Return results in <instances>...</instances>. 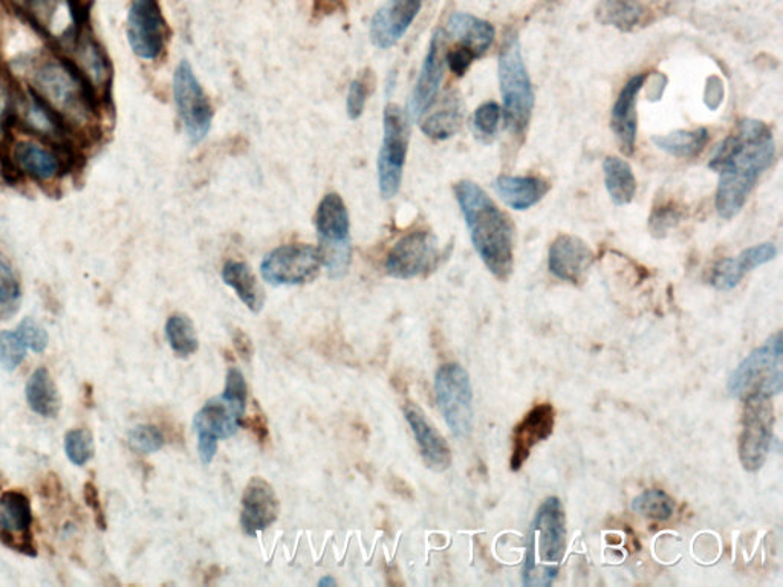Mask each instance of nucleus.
Segmentation results:
<instances>
[{
  "mask_svg": "<svg viewBox=\"0 0 783 587\" xmlns=\"http://www.w3.org/2000/svg\"><path fill=\"white\" fill-rule=\"evenodd\" d=\"M776 157L773 132L764 121L745 118L717 147L708 167L717 177L715 206L722 219L741 213L746 199Z\"/></svg>",
  "mask_w": 783,
  "mask_h": 587,
  "instance_id": "1",
  "label": "nucleus"
},
{
  "mask_svg": "<svg viewBox=\"0 0 783 587\" xmlns=\"http://www.w3.org/2000/svg\"><path fill=\"white\" fill-rule=\"evenodd\" d=\"M453 190L480 260L496 279L508 280L514 267L512 220L476 182L459 181Z\"/></svg>",
  "mask_w": 783,
  "mask_h": 587,
  "instance_id": "2",
  "label": "nucleus"
},
{
  "mask_svg": "<svg viewBox=\"0 0 783 587\" xmlns=\"http://www.w3.org/2000/svg\"><path fill=\"white\" fill-rule=\"evenodd\" d=\"M566 549V517L562 501L548 497L537 509L529 528L522 583L549 587L557 578Z\"/></svg>",
  "mask_w": 783,
  "mask_h": 587,
  "instance_id": "3",
  "label": "nucleus"
},
{
  "mask_svg": "<svg viewBox=\"0 0 783 587\" xmlns=\"http://www.w3.org/2000/svg\"><path fill=\"white\" fill-rule=\"evenodd\" d=\"M247 399L248 387L242 372L230 367L222 395L204 404L194 418L199 458L204 465L214 462L219 440L238 434L247 409Z\"/></svg>",
  "mask_w": 783,
  "mask_h": 587,
  "instance_id": "4",
  "label": "nucleus"
},
{
  "mask_svg": "<svg viewBox=\"0 0 783 587\" xmlns=\"http://www.w3.org/2000/svg\"><path fill=\"white\" fill-rule=\"evenodd\" d=\"M499 83L504 100L505 120L513 135L525 133L532 120L534 91L526 71L519 37L512 31L505 36L499 52Z\"/></svg>",
  "mask_w": 783,
  "mask_h": 587,
  "instance_id": "5",
  "label": "nucleus"
},
{
  "mask_svg": "<svg viewBox=\"0 0 783 587\" xmlns=\"http://www.w3.org/2000/svg\"><path fill=\"white\" fill-rule=\"evenodd\" d=\"M783 389V338L774 334L769 340L746 355L729 378V391L733 398L745 399L752 395L777 397Z\"/></svg>",
  "mask_w": 783,
  "mask_h": 587,
  "instance_id": "6",
  "label": "nucleus"
},
{
  "mask_svg": "<svg viewBox=\"0 0 783 587\" xmlns=\"http://www.w3.org/2000/svg\"><path fill=\"white\" fill-rule=\"evenodd\" d=\"M318 252L333 279H341L350 265L349 213L341 196L326 195L316 213Z\"/></svg>",
  "mask_w": 783,
  "mask_h": 587,
  "instance_id": "7",
  "label": "nucleus"
},
{
  "mask_svg": "<svg viewBox=\"0 0 783 587\" xmlns=\"http://www.w3.org/2000/svg\"><path fill=\"white\" fill-rule=\"evenodd\" d=\"M435 395L453 436L467 439L475 422L473 387L467 370L458 362L440 366L435 377Z\"/></svg>",
  "mask_w": 783,
  "mask_h": 587,
  "instance_id": "8",
  "label": "nucleus"
},
{
  "mask_svg": "<svg viewBox=\"0 0 783 587\" xmlns=\"http://www.w3.org/2000/svg\"><path fill=\"white\" fill-rule=\"evenodd\" d=\"M37 98L52 113L80 120L86 118L88 98L79 76L60 61H44L34 76Z\"/></svg>",
  "mask_w": 783,
  "mask_h": 587,
  "instance_id": "9",
  "label": "nucleus"
},
{
  "mask_svg": "<svg viewBox=\"0 0 783 587\" xmlns=\"http://www.w3.org/2000/svg\"><path fill=\"white\" fill-rule=\"evenodd\" d=\"M744 401L740 459L744 470L754 472L761 470L769 459L776 416H774L773 398L766 395H752Z\"/></svg>",
  "mask_w": 783,
  "mask_h": 587,
  "instance_id": "10",
  "label": "nucleus"
},
{
  "mask_svg": "<svg viewBox=\"0 0 783 587\" xmlns=\"http://www.w3.org/2000/svg\"><path fill=\"white\" fill-rule=\"evenodd\" d=\"M385 137L378 155V186L383 198L390 199L398 193L403 181L404 165L409 149V121L397 105L385 109Z\"/></svg>",
  "mask_w": 783,
  "mask_h": 587,
  "instance_id": "11",
  "label": "nucleus"
},
{
  "mask_svg": "<svg viewBox=\"0 0 783 587\" xmlns=\"http://www.w3.org/2000/svg\"><path fill=\"white\" fill-rule=\"evenodd\" d=\"M174 97L187 137L198 145L210 132L215 110L187 60H182L175 71Z\"/></svg>",
  "mask_w": 783,
  "mask_h": 587,
  "instance_id": "12",
  "label": "nucleus"
},
{
  "mask_svg": "<svg viewBox=\"0 0 783 587\" xmlns=\"http://www.w3.org/2000/svg\"><path fill=\"white\" fill-rule=\"evenodd\" d=\"M318 248L308 243L281 245L269 252L260 263L265 281L275 287H291L313 281L320 272Z\"/></svg>",
  "mask_w": 783,
  "mask_h": 587,
  "instance_id": "13",
  "label": "nucleus"
},
{
  "mask_svg": "<svg viewBox=\"0 0 783 587\" xmlns=\"http://www.w3.org/2000/svg\"><path fill=\"white\" fill-rule=\"evenodd\" d=\"M440 257L438 239L428 230H415L399 239L386 259V272L410 280L434 271Z\"/></svg>",
  "mask_w": 783,
  "mask_h": 587,
  "instance_id": "14",
  "label": "nucleus"
},
{
  "mask_svg": "<svg viewBox=\"0 0 783 587\" xmlns=\"http://www.w3.org/2000/svg\"><path fill=\"white\" fill-rule=\"evenodd\" d=\"M128 40L133 54L157 60L165 52L167 23L158 0H132L128 14Z\"/></svg>",
  "mask_w": 783,
  "mask_h": 587,
  "instance_id": "15",
  "label": "nucleus"
},
{
  "mask_svg": "<svg viewBox=\"0 0 783 587\" xmlns=\"http://www.w3.org/2000/svg\"><path fill=\"white\" fill-rule=\"evenodd\" d=\"M32 509L28 496L18 489L0 496V541L8 548L34 556Z\"/></svg>",
  "mask_w": 783,
  "mask_h": 587,
  "instance_id": "16",
  "label": "nucleus"
},
{
  "mask_svg": "<svg viewBox=\"0 0 783 587\" xmlns=\"http://www.w3.org/2000/svg\"><path fill=\"white\" fill-rule=\"evenodd\" d=\"M556 426V409L553 404H536L513 430V450L509 459L512 471H519L533 448L553 435Z\"/></svg>",
  "mask_w": 783,
  "mask_h": 587,
  "instance_id": "17",
  "label": "nucleus"
},
{
  "mask_svg": "<svg viewBox=\"0 0 783 587\" xmlns=\"http://www.w3.org/2000/svg\"><path fill=\"white\" fill-rule=\"evenodd\" d=\"M594 259V252L585 240L573 235H561L551 243L548 268L558 280L578 285L586 279Z\"/></svg>",
  "mask_w": 783,
  "mask_h": 587,
  "instance_id": "18",
  "label": "nucleus"
},
{
  "mask_svg": "<svg viewBox=\"0 0 783 587\" xmlns=\"http://www.w3.org/2000/svg\"><path fill=\"white\" fill-rule=\"evenodd\" d=\"M279 499L275 488L264 477H251L242 496L240 526L247 536L255 537L275 524L279 517Z\"/></svg>",
  "mask_w": 783,
  "mask_h": 587,
  "instance_id": "19",
  "label": "nucleus"
},
{
  "mask_svg": "<svg viewBox=\"0 0 783 587\" xmlns=\"http://www.w3.org/2000/svg\"><path fill=\"white\" fill-rule=\"evenodd\" d=\"M424 0H389L375 12L370 22V39L375 47L389 49L409 31L418 18Z\"/></svg>",
  "mask_w": 783,
  "mask_h": 587,
  "instance_id": "20",
  "label": "nucleus"
},
{
  "mask_svg": "<svg viewBox=\"0 0 783 587\" xmlns=\"http://www.w3.org/2000/svg\"><path fill=\"white\" fill-rule=\"evenodd\" d=\"M646 73H635L630 81L623 86L622 92L615 101L611 112V129L617 137L620 149L624 155L635 152L636 132H638V113H636V101L642 91Z\"/></svg>",
  "mask_w": 783,
  "mask_h": 587,
  "instance_id": "21",
  "label": "nucleus"
},
{
  "mask_svg": "<svg viewBox=\"0 0 783 587\" xmlns=\"http://www.w3.org/2000/svg\"><path fill=\"white\" fill-rule=\"evenodd\" d=\"M404 418L409 424L423 460L434 471H446L452 465L450 447L443 435L428 421L424 411L415 402L404 406Z\"/></svg>",
  "mask_w": 783,
  "mask_h": 587,
  "instance_id": "22",
  "label": "nucleus"
},
{
  "mask_svg": "<svg viewBox=\"0 0 783 587\" xmlns=\"http://www.w3.org/2000/svg\"><path fill=\"white\" fill-rule=\"evenodd\" d=\"M776 245L770 242L754 245V247L742 251L740 256L720 260L713 268L710 283L717 291H730V289L736 288L741 283L745 275H749L754 268L762 267V265L776 259Z\"/></svg>",
  "mask_w": 783,
  "mask_h": 587,
  "instance_id": "23",
  "label": "nucleus"
},
{
  "mask_svg": "<svg viewBox=\"0 0 783 587\" xmlns=\"http://www.w3.org/2000/svg\"><path fill=\"white\" fill-rule=\"evenodd\" d=\"M440 49H443V31L434 34L426 59L423 61L422 72H419L414 91H412L407 112L414 120L422 117L434 105L435 98L438 96L444 76V59Z\"/></svg>",
  "mask_w": 783,
  "mask_h": 587,
  "instance_id": "24",
  "label": "nucleus"
},
{
  "mask_svg": "<svg viewBox=\"0 0 783 587\" xmlns=\"http://www.w3.org/2000/svg\"><path fill=\"white\" fill-rule=\"evenodd\" d=\"M12 165L40 182L54 181L61 173L59 155L34 140H20L12 147Z\"/></svg>",
  "mask_w": 783,
  "mask_h": 587,
  "instance_id": "25",
  "label": "nucleus"
},
{
  "mask_svg": "<svg viewBox=\"0 0 783 587\" xmlns=\"http://www.w3.org/2000/svg\"><path fill=\"white\" fill-rule=\"evenodd\" d=\"M447 34L476 56L483 57L488 51L495 40V28L487 20L467 14V12H455L447 22Z\"/></svg>",
  "mask_w": 783,
  "mask_h": 587,
  "instance_id": "26",
  "label": "nucleus"
},
{
  "mask_svg": "<svg viewBox=\"0 0 783 587\" xmlns=\"http://www.w3.org/2000/svg\"><path fill=\"white\" fill-rule=\"evenodd\" d=\"M548 181L538 177H509L500 175L495 181L496 193L513 210H528L541 202L548 193Z\"/></svg>",
  "mask_w": 783,
  "mask_h": 587,
  "instance_id": "27",
  "label": "nucleus"
},
{
  "mask_svg": "<svg viewBox=\"0 0 783 587\" xmlns=\"http://www.w3.org/2000/svg\"><path fill=\"white\" fill-rule=\"evenodd\" d=\"M651 10L644 0H599L595 18L605 27L622 32L638 30L651 22Z\"/></svg>",
  "mask_w": 783,
  "mask_h": 587,
  "instance_id": "28",
  "label": "nucleus"
},
{
  "mask_svg": "<svg viewBox=\"0 0 783 587\" xmlns=\"http://www.w3.org/2000/svg\"><path fill=\"white\" fill-rule=\"evenodd\" d=\"M28 406L42 418H56L59 415L61 401L54 379L47 367H39L32 372L24 387Z\"/></svg>",
  "mask_w": 783,
  "mask_h": 587,
  "instance_id": "29",
  "label": "nucleus"
},
{
  "mask_svg": "<svg viewBox=\"0 0 783 587\" xmlns=\"http://www.w3.org/2000/svg\"><path fill=\"white\" fill-rule=\"evenodd\" d=\"M222 280L236 292V296L251 312L262 311L265 304L264 291L247 263L238 262V260H228L222 268Z\"/></svg>",
  "mask_w": 783,
  "mask_h": 587,
  "instance_id": "30",
  "label": "nucleus"
},
{
  "mask_svg": "<svg viewBox=\"0 0 783 587\" xmlns=\"http://www.w3.org/2000/svg\"><path fill=\"white\" fill-rule=\"evenodd\" d=\"M605 186L615 206H630L636 195V179L630 162L618 157H607L603 162Z\"/></svg>",
  "mask_w": 783,
  "mask_h": 587,
  "instance_id": "31",
  "label": "nucleus"
},
{
  "mask_svg": "<svg viewBox=\"0 0 783 587\" xmlns=\"http://www.w3.org/2000/svg\"><path fill=\"white\" fill-rule=\"evenodd\" d=\"M655 146L660 150L681 159H692L700 157L707 146V129L675 130V132L654 137Z\"/></svg>",
  "mask_w": 783,
  "mask_h": 587,
  "instance_id": "32",
  "label": "nucleus"
},
{
  "mask_svg": "<svg viewBox=\"0 0 783 587\" xmlns=\"http://www.w3.org/2000/svg\"><path fill=\"white\" fill-rule=\"evenodd\" d=\"M460 125H463V108L458 98L450 97L438 112L423 122L422 130L432 140L444 141L458 132Z\"/></svg>",
  "mask_w": 783,
  "mask_h": 587,
  "instance_id": "33",
  "label": "nucleus"
},
{
  "mask_svg": "<svg viewBox=\"0 0 783 587\" xmlns=\"http://www.w3.org/2000/svg\"><path fill=\"white\" fill-rule=\"evenodd\" d=\"M22 305V285L11 260L0 251V320H10Z\"/></svg>",
  "mask_w": 783,
  "mask_h": 587,
  "instance_id": "34",
  "label": "nucleus"
},
{
  "mask_svg": "<svg viewBox=\"0 0 783 587\" xmlns=\"http://www.w3.org/2000/svg\"><path fill=\"white\" fill-rule=\"evenodd\" d=\"M167 342L179 358H189L199 349L198 332L186 314H174L166 324Z\"/></svg>",
  "mask_w": 783,
  "mask_h": 587,
  "instance_id": "35",
  "label": "nucleus"
},
{
  "mask_svg": "<svg viewBox=\"0 0 783 587\" xmlns=\"http://www.w3.org/2000/svg\"><path fill=\"white\" fill-rule=\"evenodd\" d=\"M631 508L646 519L666 521L675 514V501L663 489H646L632 500Z\"/></svg>",
  "mask_w": 783,
  "mask_h": 587,
  "instance_id": "36",
  "label": "nucleus"
},
{
  "mask_svg": "<svg viewBox=\"0 0 783 587\" xmlns=\"http://www.w3.org/2000/svg\"><path fill=\"white\" fill-rule=\"evenodd\" d=\"M128 446L138 455H153L166 446V438L157 426L140 424V426L130 428Z\"/></svg>",
  "mask_w": 783,
  "mask_h": 587,
  "instance_id": "37",
  "label": "nucleus"
},
{
  "mask_svg": "<svg viewBox=\"0 0 783 587\" xmlns=\"http://www.w3.org/2000/svg\"><path fill=\"white\" fill-rule=\"evenodd\" d=\"M93 451L92 434L86 428H73L65 436V452L76 467H85L93 458Z\"/></svg>",
  "mask_w": 783,
  "mask_h": 587,
  "instance_id": "38",
  "label": "nucleus"
},
{
  "mask_svg": "<svg viewBox=\"0 0 783 587\" xmlns=\"http://www.w3.org/2000/svg\"><path fill=\"white\" fill-rule=\"evenodd\" d=\"M28 348L16 330L0 332V365L7 372H14L27 358Z\"/></svg>",
  "mask_w": 783,
  "mask_h": 587,
  "instance_id": "39",
  "label": "nucleus"
},
{
  "mask_svg": "<svg viewBox=\"0 0 783 587\" xmlns=\"http://www.w3.org/2000/svg\"><path fill=\"white\" fill-rule=\"evenodd\" d=\"M684 218V211L676 203L667 202L655 207L648 218V230L656 238H664L668 231L673 230Z\"/></svg>",
  "mask_w": 783,
  "mask_h": 587,
  "instance_id": "40",
  "label": "nucleus"
},
{
  "mask_svg": "<svg viewBox=\"0 0 783 587\" xmlns=\"http://www.w3.org/2000/svg\"><path fill=\"white\" fill-rule=\"evenodd\" d=\"M502 118V110L499 105L485 103L476 109L475 116H473V128H475L476 133L485 140H492L496 137L497 130H499Z\"/></svg>",
  "mask_w": 783,
  "mask_h": 587,
  "instance_id": "41",
  "label": "nucleus"
},
{
  "mask_svg": "<svg viewBox=\"0 0 783 587\" xmlns=\"http://www.w3.org/2000/svg\"><path fill=\"white\" fill-rule=\"evenodd\" d=\"M16 332L19 334L24 346H27L28 350H31V352L43 354L44 350H47L49 342L48 332L42 325L37 324L31 317L23 318L18 329H16Z\"/></svg>",
  "mask_w": 783,
  "mask_h": 587,
  "instance_id": "42",
  "label": "nucleus"
},
{
  "mask_svg": "<svg viewBox=\"0 0 783 587\" xmlns=\"http://www.w3.org/2000/svg\"><path fill=\"white\" fill-rule=\"evenodd\" d=\"M370 84H373V80H370L369 73L358 77L350 83L348 101H346V109H348L350 120H358L363 116L367 97H369Z\"/></svg>",
  "mask_w": 783,
  "mask_h": 587,
  "instance_id": "43",
  "label": "nucleus"
},
{
  "mask_svg": "<svg viewBox=\"0 0 783 587\" xmlns=\"http://www.w3.org/2000/svg\"><path fill=\"white\" fill-rule=\"evenodd\" d=\"M476 60V56L472 51L465 49L464 47L452 48L447 51L446 61L450 71L455 73L456 77H463L465 72L470 69L473 61Z\"/></svg>",
  "mask_w": 783,
  "mask_h": 587,
  "instance_id": "44",
  "label": "nucleus"
},
{
  "mask_svg": "<svg viewBox=\"0 0 783 587\" xmlns=\"http://www.w3.org/2000/svg\"><path fill=\"white\" fill-rule=\"evenodd\" d=\"M722 96H724V88H722V81L712 77L708 80L707 91H705V101L710 109H716L721 105Z\"/></svg>",
  "mask_w": 783,
  "mask_h": 587,
  "instance_id": "45",
  "label": "nucleus"
},
{
  "mask_svg": "<svg viewBox=\"0 0 783 587\" xmlns=\"http://www.w3.org/2000/svg\"><path fill=\"white\" fill-rule=\"evenodd\" d=\"M232 342H235V348L238 350V354H240V357H242L245 361H250L252 354L250 337H248L244 330L238 329L232 332Z\"/></svg>",
  "mask_w": 783,
  "mask_h": 587,
  "instance_id": "46",
  "label": "nucleus"
},
{
  "mask_svg": "<svg viewBox=\"0 0 783 587\" xmlns=\"http://www.w3.org/2000/svg\"><path fill=\"white\" fill-rule=\"evenodd\" d=\"M242 426L250 427V430L255 431L257 439H259V442H265V440L268 439L267 422H265L262 414L251 416V418L248 419L247 422H242Z\"/></svg>",
  "mask_w": 783,
  "mask_h": 587,
  "instance_id": "47",
  "label": "nucleus"
},
{
  "mask_svg": "<svg viewBox=\"0 0 783 587\" xmlns=\"http://www.w3.org/2000/svg\"><path fill=\"white\" fill-rule=\"evenodd\" d=\"M85 497L86 501H88L89 507H91L92 511L96 513L97 521L98 519H103V511H101L100 500H98L97 488L93 487V484L89 482L85 485ZM101 524H103V520H101Z\"/></svg>",
  "mask_w": 783,
  "mask_h": 587,
  "instance_id": "48",
  "label": "nucleus"
},
{
  "mask_svg": "<svg viewBox=\"0 0 783 587\" xmlns=\"http://www.w3.org/2000/svg\"><path fill=\"white\" fill-rule=\"evenodd\" d=\"M318 586L334 587V586H337V580H336V578L330 577V575H326V577L321 578V580L318 581Z\"/></svg>",
  "mask_w": 783,
  "mask_h": 587,
  "instance_id": "49",
  "label": "nucleus"
},
{
  "mask_svg": "<svg viewBox=\"0 0 783 587\" xmlns=\"http://www.w3.org/2000/svg\"><path fill=\"white\" fill-rule=\"evenodd\" d=\"M330 2H338V0H330Z\"/></svg>",
  "mask_w": 783,
  "mask_h": 587,
  "instance_id": "50",
  "label": "nucleus"
}]
</instances>
